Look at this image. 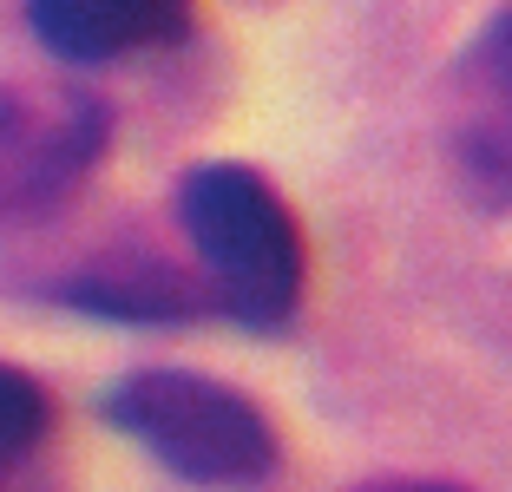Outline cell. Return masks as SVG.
<instances>
[{
    "label": "cell",
    "instance_id": "5b68a950",
    "mask_svg": "<svg viewBox=\"0 0 512 492\" xmlns=\"http://www.w3.org/2000/svg\"><path fill=\"white\" fill-rule=\"evenodd\" d=\"M27 20L60 60L99 66L145 53L158 40H178L191 0H27Z\"/></svg>",
    "mask_w": 512,
    "mask_h": 492
},
{
    "label": "cell",
    "instance_id": "8992f818",
    "mask_svg": "<svg viewBox=\"0 0 512 492\" xmlns=\"http://www.w3.org/2000/svg\"><path fill=\"white\" fill-rule=\"evenodd\" d=\"M60 302L92 309V315H112V322H191L197 309H217L204 276L165 269L158 256H125V263L106 256L99 269L73 276Z\"/></svg>",
    "mask_w": 512,
    "mask_h": 492
},
{
    "label": "cell",
    "instance_id": "52a82bcc",
    "mask_svg": "<svg viewBox=\"0 0 512 492\" xmlns=\"http://www.w3.org/2000/svg\"><path fill=\"white\" fill-rule=\"evenodd\" d=\"M46 420H53V401L33 381L27 368L0 361V479H14L20 460L46 440Z\"/></svg>",
    "mask_w": 512,
    "mask_h": 492
},
{
    "label": "cell",
    "instance_id": "7a4b0ae2",
    "mask_svg": "<svg viewBox=\"0 0 512 492\" xmlns=\"http://www.w3.org/2000/svg\"><path fill=\"white\" fill-rule=\"evenodd\" d=\"M99 407L165 473L191 479V486H224V492L263 486L283 460L263 407L191 368H138L125 381H112Z\"/></svg>",
    "mask_w": 512,
    "mask_h": 492
},
{
    "label": "cell",
    "instance_id": "ba28073f",
    "mask_svg": "<svg viewBox=\"0 0 512 492\" xmlns=\"http://www.w3.org/2000/svg\"><path fill=\"white\" fill-rule=\"evenodd\" d=\"M375 492H460V486H375Z\"/></svg>",
    "mask_w": 512,
    "mask_h": 492
},
{
    "label": "cell",
    "instance_id": "277c9868",
    "mask_svg": "<svg viewBox=\"0 0 512 492\" xmlns=\"http://www.w3.org/2000/svg\"><path fill=\"white\" fill-rule=\"evenodd\" d=\"M447 145L480 197H512V7L486 20L453 66Z\"/></svg>",
    "mask_w": 512,
    "mask_h": 492
},
{
    "label": "cell",
    "instance_id": "6da1fadb",
    "mask_svg": "<svg viewBox=\"0 0 512 492\" xmlns=\"http://www.w3.org/2000/svg\"><path fill=\"white\" fill-rule=\"evenodd\" d=\"M178 224L197 250V276L230 322L270 335L302 302V230L289 204L250 164H197L178 184Z\"/></svg>",
    "mask_w": 512,
    "mask_h": 492
},
{
    "label": "cell",
    "instance_id": "3957f363",
    "mask_svg": "<svg viewBox=\"0 0 512 492\" xmlns=\"http://www.w3.org/2000/svg\"><path fill=\"white\" fill-rule=\"evenodd\" d=\"M106 151V105L86 92L0 86V224L40 217L86 178Z\"/></svg>",
    "mask_w": 512,
    "mask_h": 492
}]
</instances>
